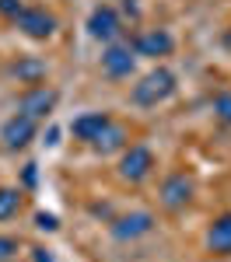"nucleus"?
Returning <instances> with one entry per match:
<instances>
[{
    "mask_svg": "<svg viewBox=\"0 0 231 262\" xmlns=\"http://www.w3.org/2000/svg\"><path fill=\"white\" fill-rule=\"evenodd\" d=\"M175 74L168 70V67H154V70H147L140 81L133 84V101L140 105V108H158L161 101H168L175 95Z\"/></svg>",
    "mask_w": 231,
    "mask_h": 262,
    "instance_id": "obj_1",
    "label": "nucleus"
},
{
    "mask_svg": "<svg viewBox=\"0 0 231 262\" xmlns=\"http://www.w3.org/2000/svg\"><path fill=\"white\" fill-rule=\"evenodd\" d=\"M151 171H154V150H151V147H144V143H130V147H123L119 179L137 185V182H144Z\"/></svg>",
    "mask_w": 231,
    "mask_h": 262,
    "instance_id": "obj_2",
    "label": "nucleus"
},
{
    "mask_svg": "<svg viewBox=\"0 0 231 262\" xmlns=\"http://www.w3.org/2000/svg\"><path fill=\"white\" fill-rule=\"evenodd\" d=\"M133 67H137V49L130 46V42H109L102 53V70L105 77H112V81H123L133 74Z\"/></svg>",
    "mask_w": 231,
    "mask_h": 262,
    "instance_id": "obj_3",
    "label": "nucleus"
},
{
    "mask_svg": "<svg viewBox=\"0 0 231 262\" xmlns=\"http://www.w3.org/2000/svg\"><path fill=\"white\" fill-rule=\"evenodd\" d=\"M119 32H123V18H119V11L112 7V4H98L91 14H88V35L95 42H116L119 39Z\"/></svg>",
    "mask_w": 231,
    "mask_h": 262,
    "instance_id": "obj_4",
    "label": "nucleus"
},
{
    "mask_svg": "<svg viewBox=\"0 0 231 262\" xmlns=\"http://www.w3.org/2000/svg\"><path fill=\"white\" fill-rule=\"evenodd\" d=\"M35 133H39V119H32V116H25V112H14L11 119L4 122L0 140H4L7 150H25L28 143L35 140Z\"/></svg>",
    "mask_w": 231,
    "mask_h": 262,
    "instance_id": "obj_5",
    "label": "nucleus"
},
{
    "mask_svg": "<svg viewBox=\"0 0 231 262\" xmlns=\"http://www.w3.org/2000/svg\"><path fill=\"white\" fill-rule=\"evenodd\" d=\"M109 231H112V238L116 242H133V238H144L154 231V213H147V210H133V213H123V217H116V221L109 224Z\"/></svg>",
    "mask_w": 231,
    "mask_h": 262,
    "instance_id": "obj_6",
    "label": "nucleus"
},
{
    "mask_svg": "<svg viewBox=\"0 0 231 262\" xmlns=\"http://www.w3.org/2000/svg\"><path fill=\"white\" fill-rule=\"evenodd\" d=\"M14 25H18L21 35H28V39H35V42L49 39V35L56 32V18H53L46 7H25Z\"/></svg>",
    "mask_w": 231,
    "mask_h": 262,
    "instance_id": "obj_7",
    "label": "nucleus"
},
{
    "mask_svg": "<svg viewBox=\"0 0 231 262\" xmlns=\"http://www.w3.org/2000/svg\"><path fill=\"white\" fill-rule=\"evenodd\" d=\"M56 101H60V95H56L53 88H46V84H32V88L21 95L18 112L32 116V119H46V116L56 108Z\"/></svg>",
    "mask_w": 231,
    "mask_h": 262,
    "instance_id": "obj_8",
    "label": "nucleus"
},
{
    "mask_svg": "<svg viewBox=\"0 0 231 262\" xmlns=\"http://www.w3.org/2000/svg\"><path fill=\"white\" fill-rule=\"evenodd\" d=\"M189 200H193V179L186 171H172L165 182H161V206L165 210H186Z\"/></svg>",
    "mask_w": 231,
    "mask_h": 262,
    "instance_id": "obj_9",
    "label": "nucleus"
},
{
    "mask_svg": "<svg viewBox=\"0 0 231 262\" xmlns=\"http://www.w3.org/2000/svg\"><path fill=\"white\" fill-rule=\"evenodd\" d=\"M130 46L137 49V56H168L172 49H175V39L168 35L165 28H144V32H137L133 39H130Z\"/></svg>",
    "mask_w": 231,
    "mask_h": 262,
    "instance_id": "obj_10",
    "label": "nucleus"
},
{
    "mask_svg": "<svg viewBox=\"0 0 231 262\" xmlns=\"http://www.w3.org/2000/svg\"><path fill=\"white\" fill-rule=\"evenodd\" d=\"M109 126H112V116L109 112H84V116H77V119L70 122V137L81 140V143H95Z\"/></svg>",
    "mask_w": 231,
    "mask_h": 262,
    "instance_id": "obj_11",
    "label": "nucleus"
},
{
    "mask_svg": "<svg viewBox=\"0 0 231 262\" xmlns=\"http://www.w3.org/2000/svg\"><path fill=\"white\" fill-rule=\"evenodd\" d=\"M207 248L214 255H231V213H221L207 227Z\"/></svg>",
    "mask_w": 231,
    "mask_h": 262,
    "instance_id": "obj_12",
    "label": "nucleus"
},
{
    "mask_svg": "<svg viewBox=\"0 0 231 262\" xmlns=\"http://www.w3.org/2000/svg\"><path fill=\"white\" fill-rule=\"evenodd\" d=\"M95 150H102V154H109V150H119V147H126V129L119 126V122H112L109 129H105L98 140L91 143Z\"/></svg>",
    "mask_w": 231,
    "mask_h": 262,
    "instance_id": "obj_13",
    "label": "nucleus"
},
{
    "mask_svg": "<svg viewBox=\"0 0 231 262\" xmlns=\"http://www.w3.org/2000/svg\"><path fill=\"white\" fill-rule=\"evenodd\" d=\"M18 210H21V189H14V185H0V221L18 217Z\"/></svg>",
    "mask_w": 231,
    "mask_h": 262,
    "instance_id": "obj_14",
    "label": "nucleus"
},
{
    "mask_svg": "<svg viewBox=\"0 0 231 262\" xmlns=\"http://www.w3.org/2000/svg\"><path fill=\"white\" fill-rule=\"evenodd\" d=\"M214 116L231 126V91H221V95L214 98Z\"/></svg>",
    "mask_w": 231,
    "mask_h": 262,
    "instance_id": "obj_15",
    "label": "nucleus"
},
{
    "mask_svg": "<svg viewBox=\"0 0 231 262\" xmlns=\"http://www.w3.org/2000/svg\"><path fill=\"white\" fill-rule=\"evenodd\" d=\"M14 74L25 77L28 84H39V77L46 74V70H42V63H18V67H14Z\"/></svg>",
    "mask_w": 231,
    "mask_h": 262,
    "instance_id": "obj_16",
    "label": "nucleus"
},
{
    "mask_svg": "<svg viewBox=\"0 0 231 262\" xmlns=\"http://www.w3.org/2000/svg\"><path fill=\"white\" fill-rule=\"evenodd\" d=\"M18 238H11V234H0V262H14L18 255Z\"/></svg>",
    "mask_w": 231,
    "mask_h": 262,
    "instance_id": "obj_17",
    "label": "nucleus"
},
{
    "mask_svg": "<svg viewBox=\"0 0 231 262\" xmlns=\"http://www.w3.org/2000/svg\"><path fill=\"white\" fill-rule=\"evenodd\" d=\"M25 11V4L21 0H0V18H7V21H18V14Z\"/></svg>",
    "mask_w": 231,
    "mask_h": 262,
    "instance_id": "obj_18",
    "label": "nucleus"
},
{
    "mask_svg": "<svg viewBox=\"0 0 231 262\" xmlns=\"http://www.w3.org/2000/svg\"><path fill=\"white\" fill-rule=\"evenodd\" d=\"M39 227H42V231H56L60 224H56V217H53V213H39Z\"/></svg>",
    "mask_w": 231,
    "mask_h": 262,
    "instance_id": "obj_19",
    "label": "nucleus"
},
{
    "mask_svg": "<svg viewBox=\"0 0 231 262\" xmlns=\"http://www.w3.org/2000/svg\"><path fill=\"white\" fill-rule=\"evenodd\" d=\"M32 252H35V262H53V255L46 248H32Z\"/></svg>",
    "mask_w": 231,
    "mask_h": 262,
    "instance_id": "obj_20",
    "label": "nucleus"
},
{
    "mask_svg": "<svg viewBox=\"0 0 231 262\" xmlns=\"http://www.w3.org/2000/svg\"><path fill=\"white\" fill-rule=\"evenodd\" d=\"M25 182H28V185L35 182V164H25Z\"/></svg>",
    "mask_w": 231,
    "mask_h": 262,
    "instance_id": "obj_21",
    "label": "nucleus"
}]
</instances>
